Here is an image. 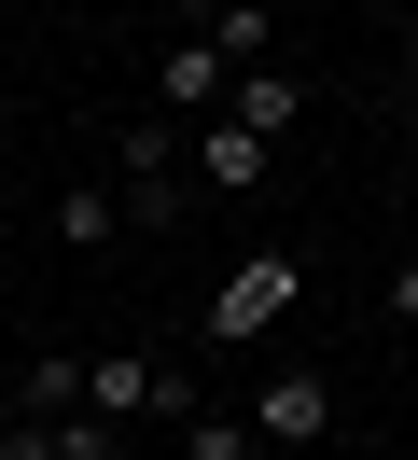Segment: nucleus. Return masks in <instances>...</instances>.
I'll use <instances>...</instances> for the list:
<instances>
[{
	"label": "nucleus",
	"mask_w": 418,
	"mask_h": 460,
	"mask_svg": "<svg viewBox=\"0 0 418 460\" xmlns=\"http://www.w3.org/2000/svg\"><path fill=\"white\" fill-rule=\"evenodd\" d=\"M293 307H307V265H293V252H251V265H223V279H209L195 335H209V349H251V335H279Z\"/></svg>",
	"instance_id": "f257e3e1"
},
{
	"label": "nucleus",
	"mask_w": 418,
	"mask_h": 460,
	"mask_svg": "<svg viewBox=\"0 0 418 460\" xmlns=\"http://www.w3.org/2000/svg\"><path fill=\"white\" fill-rule=\"evenodd\" d=\"M84 419H111V432L195 419V376H182V363H139V349H98V363H84Z\"/></svg>",
	"instance_id": "f03ea898"
},
{
	"label": "nucleus",
	"mask_w": 418,
	"mask_h": 460,
	"mask_svg": "<svg viewBox=\"0 0 418 460\" xmlns=\"http://www.w3.org/2000/svg\"><path fill=\"white\" fill-rule=\"evenodd\" d=\"M0 460H126V432L70 404V419H14V432H0Z\"/></svg>",
	"instance_id": "423d86ee"
},
{
	"label": "nucleus",
	"mask_w": 418,
	"mask_h": 460,
	"mask_svg": "<svg viewBox=\"0 0 418 460\" xmlns=\"http://www.w3.org/2000/svg\"><path fill=\"white\" fill-rule=\"evenodd\" d=\"M279 168V140H251V126H182V181H209V196H251V181Z\"/></svg>",
	"instance_id": "20e7f679"
},
{
	"label": "nucleus",
	"mask_w": 418,
	"mask_h": 460,
	"mask_svg": "<svg viewBox=\"0 0 418 460\" xmlns=\"http://www.w3.org/2000/svg\"><path fill=\"white\" fill-rule=\"evenodd\" d=\"M111 196L139 209V237H154L167 209H182V126H126V181H111Z\"/></svg>",
	"instance_id": "39448f33"
},
{
	"label": "nucleus",
	"mask_w": 418,
	"mask_h": 460,
	"mask_svg": "<svg viewBox=\"0 0 418 460\" xmlns=\"http://www.w3.org/2000/svg\"><path fill=\"white\" fill-rule=\"evenodd\" d=\"M84 404V363L70 349H28V391H14V419H70Z\"/></svg>",
	"instance_id": "9d476101"
},
{
	"label": "nucleus",
	"mask_w": 418,
	"mask_h": 460,
	"mask_svg": "<svg viewBox=\"0 0 418 460\" xmlns=\"http://www.w3.org/2000/svg\"><path fill=\"white\" fill-rule=\"evenodd\" d=\"M182 432V460H251V419H223V404H195V419H167Z\"/></svg>",
	"instance_id": "9b49d317"
},
{
	"label": "nucleus",
	"mask_w": 418,
	"mask_h": 460,
	"mask_svg": "<svg viewBox=\"0 0 418 460\" xmlns=\"http://www.w3.org/2000/svg\"><path fill=\"white\" fill-rule=\"evenodd\" d=\"M223 84H237V70H223L209 42H167V70H154V112H195V126H209V112H223Z\"/></svg>",
	"instance_id": "0eeeda50"
},
{
	"label": "nucleus",
	"mask_w": 418,
	"mask_h": 460,
	"mask_svg": "<svg viewBox=\"0 0 418 460\" xmlns=\"http://www.w3.org/2000/svg\"><path fill=\"white\" fill-rule=\"evenodd\" d=\"M321 432H334V376L321 363H279L251 391V447H321Z\"/></svg>",
	"instance_id": "7ed1b4c3"
},
{
	"label": "nucleus",
	"mask_w": 418,
	"mask_h": 460,
	"mask_svg": "<svg viewBox=\"0 0 418 460\" xmlns=\"http://www.w3.org/2000/svg\"><path fill=\"white\" fill-rule=\"evenodd\" d=\"M293 112H307V84H293V70H237V84H223V126H251V140H279Z\"/></svg>",
	"instance_id": "6e6552de"
},
{
	"label": "nucleus",
	"mask_w": 418,
	"mask_h": 460,
	"mask_svg": "<svg viewBox=\"0 0 418 460\" xmlns=\"http://www.w3.org/2000/svg\"><path fill=\"white\" fill-rule=\"evenodd\" d=\"M405 84H418V42H405Z\"/></svg>",
	"instance_id": "ddd939ff"
},
{
	"label": "nucleus",
	"mask_w": 418,
	"mask_h": 460,
	"mask_svg": "<svg viewBox=\"0 0 418 460\" xmlns=\"http://www.w3.org/2000/svg\"><path fill=\"white\" fill-rule=\"evenodd\" d=\"M56 237H70V252H111V237H126V196H111V181H70V196H56Z\"/></svg>",
	"instance_id": "1a4fd4ad"
},
{
	"label": "nucleus",
	"mask_w": 418,
	"mask_h": 460,
	"mask_svg": "<svg viewBox=\"0 0 418 460\" xmlns=\"http://www.w3.org/2000/svg\"><path fill=\"white\" fill-rule=\"evenodd\" d=\"M390 321H418V252H405V265H390Z\"/></svg>",
	"instance_id": "f8f14e48"
}]
</instances>
